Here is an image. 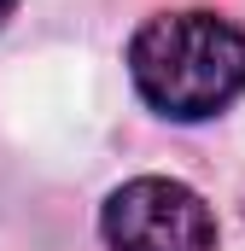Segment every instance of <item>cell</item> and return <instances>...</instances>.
Masks as SVG:
<instances>
[{
    "instance_id": "obj_1",
    "label": "cell",
    "mask_w": 245,
    "mask_h": 251,
    "mask_svg": "<svg viewBox=\"0 0 245 251\" xmlns=\"http://www.w3.org/2000/svg\"><path fill=\"white\" fill-rule=\"evenodd\" d=\"M128 70L152 111L198 123L245 88V35L216 12H170L134 35Z\"/></svg>"
},
{
    "instance_id": "obj_2",
    "label": "cell",
    "mask_w": 245,
    "mask_h": 251,
    "mask_svg": "<svg viewBox=\"0 0 245 251\" xmlns=\"http://www.w3.org/2000/svg\"><path fill=\"white\" fill-rule=\"evenodd\" d=\"M105 246L111 251H216L210 204L181 181L140 176L105 199Z\"/></svg>"
},
{
    "instance_id": "obj_3",
    "label": "cell",
    "mask_w": 245,
    "mask_h": 251,
    "mask_svg": "<svg viewBox=\"0 0 245 251\" xmlns=\"http://www.w3.org/2000/svg\"><path fill=\"white\" fill-rule=\"evenodd\" d=\"M6 18H12V0H0V24H6Z\"/></svg>"
}]
</instances>
